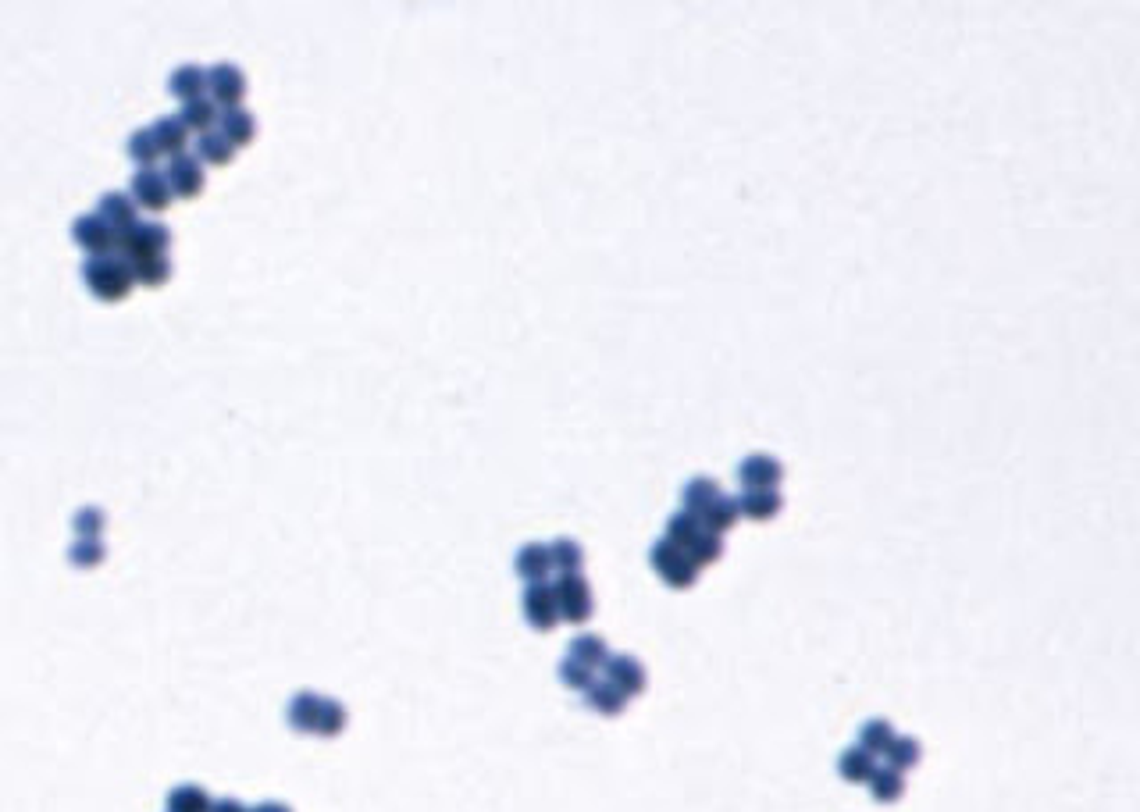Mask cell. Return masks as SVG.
<instances>
[{
	"label": "cell",
	"instance_id": "31",
	"mask_svg": "<svg viewBox=\"0 0 1140 812\" xmlns=\"http://www.w3.org/2000/svg\"><path fill=\"white\" fill-rule=\"evenodd\" d=\"M920 741L916 738H891V745L884 748V766H891V770H898V773H905L909 770V766H916L920 763Z\"/></svg>",
	"mask_w": 1140,
	"mask_h": 812
},
{
	"label": "cell",
	"instance_id": "20",
	"mask_svg": "<svg viewBox=\"0 0 1140 812\" xmlns=\"http://www.w3.org/2000/svg\"><path fill=\"white\" fill-rule=\"evenodd\" d=\"M168 90H171V97H179L182 104H189V100H196V97H204V93H207V68H200V65H179L175 72H171Z\"/></svg>",
	"mask_w": 1140,
	"mask_h": 812
},
{
	"label": "cell",
	"instance_id": "26",
	"mask_svg": "<svg viewBox=\"0 0 1140 812\" xmlns=\"http://www.w3.org/2000/svg\"><path fill=\"white\" fill-rule=\"evenodd\" d=\"M734 520H738V506H734L731 496L713 499V503H709L706 510L699 513V524L706 531H713V535H724V531H731Z\"/></svg>",
	"mask_w": 1140,
	"mask_h": 812
},
{
	"label": "cell",
	"instance_id": "38",
	"mask_svg": "<svg viewBox=\"0 0 1140 812\" xmlns=\"http://www.w3.org/2000/svg\"><path fill=\"white\" fill-rule=\"evenodd\" d=\"M250 812H293V809H289L285 802H261L257 809H250Z\"/></svg>",
	"mask_w": 1140,
	"mask_h": 812
},
{
	"label": "cell",
	"instance_id": "18",
	"mask_svg": "<svg viewBox=\"0 0 1140 812\" xmlns=\"http://www.w3.org/2000/svg\"><path fill=\"white\" fill-rule=\"evenodd\" d=\"M218 132L232 143V147H250L253 136H257V118L243 107H232V111H221L218 118Z\"/></svg>",
	"mask_w": 1140,
	"mask_h": 812
},
{
	"label": "cell",
	"instance_id": "16",
	"mask_svg": "<svg viewBox=\"0 0 1140 812\" xmlns=\"http://www.w3.org/2000/svg\"><path fill=\"white\" fill-rule=\"evenodd\" d=\"M136 211H139V207L132 203L129 193H104V196H100V203H97V214L107 221V225H111L114 236H118V232H129L132 225H139Z\"/></svg>",
	"mask_w": 1140,
	"mask_h": 812
},
{
	"label": "cell",
	"instance_id": "21",
	"mask_svg": "<svg viewBox=\"0 0 1140 812\" xmlns=\"http://www.w3.org/2000/svg\"><path fill=\"white\" fill-rule=\"evenodd\" d=\"M877 766H880L877 756H870V752H866V748H859V745L845 748V752H841V759H838V773L848 780V784H870V777H873V770H877Z\"/></svg>",
	"mask_w": 1140,
	"mask_h": 812
},
{
	"label": "cell",
	"instance_id": "25",
	"mask_svg": "<svg viewBox=\"0 0 1140 812\" xmlns=\"http://www.w3.org/2000/svg\"><path fill=\"white\" fill-rule=\"evenodd\" d=\"M549 560H553L556 574H581V567H585V549H581V542H574V538H556V542L549 545Z\"/></svg>",
	"mask_w": 1140,
	"mask_h": 812
},
{
	"label": "cell",
	"instance_id": "35",
	"mask_svg": "<svg viewBox=\"0 0 1140 812\" xmlns=\"http://www.w3.org/2000/svg\"><path fill=\"white\" fill-rule=\"evenodd\" d=\"M560 681L567 684L570 691H585L592 681H599V674H595V670H588V666H581V663H574V659L563 656V663H560Z\"/></svg>",
	"mask_w": 1140,
	"mask_h": 812
},
{
	"label": "cell",
	"instance_id": "7",
	"mask_svg": "<svg viewBox=\"0 0 1140 812\" xmlns=\"http://www.w3.org/2000/svg\"><path fill=\"white\" fill-rule=\"evenodd\" d=\"M207 97H211L221 111H232V107L243 104L246 97L243 68L232 65V61H218V65L207 68Z\"/></svg>",
	"mask_w": 1140,
	"mask_h": 812
},
{
	"label": "cell",
	"instance_id": "13",
	"mask_svg": "<svg viewBox=\"0 0 1140 812\" xmlns=\"http://www.w3.org/2000/svg\"><path fill=\"white\" fill-rule=\"evenodd\" d=\"M784 481V463L770 453H752L738 463L741 488H777Z\"/></svg>",
	"mask_w": 1140,
	"mask_h": 812
},
{
	"label": "cell",
	"instance_id": "33",
	"mask_svg": "<svg viewBox=\"0 0 1140 812\" xmlns=\"http://www.w3.org/2000/svg\"><path fill=\"white\" fill-rule=\"evenodd\" d=\"M125 150H129V157L139 164V168H154L157 157H161V147H157V139L150 136V129L132 132L129 143H125Z\"/></svg>",
	"mask_w": 1140,
	"mask_h": 812
},
{
	"label": "cell",
	"instance_id": "37",
	"mask_svg": "<svg viewBox=\"0 0 1140 812\" xmlns=\"http://www.w3.org/2000/svg\"><path fill=\"white\" fill-rule=\"evenodd\" d=\"M211 812H250L239 798H218V802L211 805Z\"/></svg>",
	"mask_w": 1140,
	"mask_h": 812
},
{
	"label": "cell",
	"instance_id": "36",
	"mask_svg": "<svg viewBox=\"0 0 1140 812\" xmlns=\"http://www.w3.org/2000/svg\"><path fill=\"white\" fill-rule=\"evenodd\" d=\"M104 524H107V517H104V510H97V506H86V510H79L72 520V528L79 538H100Z\"/></svg>",
	"mask_w": 1140,
	"mask_h": 812
},
{
	"label": "cell",
	"instance_id": "2",
	"mask_svg": "<svg viewBox=\"0 0 1140 812\" xmlns=\"http://www.w3.org/2000/svg\"><path fill=\"white\" fill-rule=\"evenodd\" d=\"M667 538L674 545H681L699 570L709 567V563H717L720 556H724V535L706 531L699 524V517H692V513H684V510H677L674 517L667 520Z\"/></svg>",
	"mask_w": 1140,
	"mask_h": 812
},
{
	"label": "cell",
	"instance_id": "8",
	"mask_svg": "<svg viewBox=\"0 0 1140 812\" xmlns=\"http://www.w3.org/2000/svg\"><path fill=\"white\" fill-rule=\"evenodd\" d=\"M129 196H132L136 207H143V211H150V214L168 211L171 200H175V196H171L168 179H164V171H157V168H139L129 182Z\"/></svg>",
	"mask_w": 1140,
	"mask_h": 812
},
{
	"label": "cell",
	"instance_id": "17",
	"mask_svg": "<svg viewBox=\"0 0 1140 812\" xmlns=\"http://www.w3.org/2000/svg\"><path fill=\"white\" fill-rule=\"evenodd\" d=\"M150 136L157 139L161 154H171V157L186 154V147H189V129L182 125L179 114H164V118H157V122L150 125Z\"/></svg>",
	"mask_w": 1140,
	"mask_h": 812
},
{
	"label": "cell",
	"instance_id": "32",
	"mask_svg": "<svg viewBox=\"0 0 1140 812\" xmlns=\"http://www.w3.org/2000/svg\"><path fill=\"white\" fill-rule=\"evenodd\" d=\"M891 738H895V731H891L888 720H866L863 727H859V748H866L870 756H884V748L891 745Z\"/></svg>",
	"mask_w": 1140,
	"mask_h": 812
},
{
	"label": "cell",
	"instance_id": "4",
	"mask_svg": "<svg viewBox=\"0 0 1140 812\" xmlns=\"http://www.w3.org/2000/svg\"><path fill=\"white\" fill-rule=\"evenodd\" d=\"M171 250V228L161 225V221H139L129 232H118L114 236V253L125 260V264H136V260L147 257H168Z\"/></svg>",
	"mask_w": 1140,
	"mask_h": 812
},
{
	"label": "cell",
	"instance_id": "15",
	"mask_svg": "<svg viewBox=\"0 0 1140 812\" xmlns=\"http://www.w3.org/2000/svg\"><path fill=\"white\" fill-rule=\"evenodd\" d=\"M734 506H738L741 517L770 520V517H777V513H781L784 499H781V492H777V488H745V492L734 499Z\"/></svg>",
	"mask_w": 1140,
	"mask_h": 812
},
{
	"label": "cell",
	"instance_id": "28",
	"mask_svg": "<svg viewBox=\"0 0 1140 812\" xmlns=\"http://www.w3.org/2000/svg\"><path fill=\"white\" fill-rule=\"evenodd\" d=\"M232 154H236V147H232L218 129L204 132V136L196 139V161L200 164H228Z\"/></svg>",
	"mask_w": 1140,
	"mask_h": 812
},
{
	"label": "cell",
	"instance_id": "14",
	"mask_svg": "<svg viewBox=\"0 0 1140 812\" xmlns=\"http://www.w3.org/2000/svg\"><path fill=\"white\" fill-rule=\"evenodd\" d=\"M513 570H517V577H521V581H528V585L549 581V574H553L549 545H542V542L521 545V549H517V560H513Z\"/></svg>",
	"mask_w": 1140,
	"mask_h": 812
},
{
	"label": "cell",
	"instance_id": "19",
	"mask_svg": "<svg viewBox=\"0 0 1140 812\" xmlns=\"http://www.w3.org/2000/svg\"><path fill=\"white\" fill-rule=\"evenodd\" d=\"M627 695L620 688H613L610 681H592L585 688V706L592 709V713H599V716H620L624 713V706H627Z\"/></svg>",
	"mask_w": 1140,
	"mask_h": 812
},
{
	"label": "cell",
	"instance_id": "10",
	"mask_svg": "<svg viewBox=\"0 0 1140 812\" xmlns=\"http://www.w3.org/2000/svg\"><path fill=\"white\" fill-rule=\"evenodd\" d=\"M606 681L613 684V688H620L627 695V699H635V695H642L645 684H649V674H645V663L638 656H627V652H617V656L606 659L603 666Z\"/></svg>",
	"mask_w": 1140,
	"mask_h": 812
},
{
	"label": "cell",
	"instance_id": "34",
	"mask_svg": "<svg viewBox=\"0 0 1140 812\" xmlns=\"http://www.w3.org/2000/svg\"><path fill=\"white\" fill-rule=\"evenodd\" d=\"M104 545H100V538H79V542L68 549V560H72V567L79 570H90L97 567V563H104Z\"/></svg>",
	"mask_w": 1140,
	"mask_h": 812
},
{
	"label": "cell",
	"instance_id": "29",
	"mask_svg": "<svg viewBox=\"0 0 1140 812\" xmlns=\"http://www.w3.org/2000/svg\"><path fill=\"white\" fill-rule=\"evenodd\" d=\"M870 791L877 802H898L905 795V773L891 770V766H877L870 777Z\"/></svg>",
	"mask_w": 1140,
	"mask_h": 812
},
{
	"label": "cell",
	"instance_id": "22",
	"mask_svg": "<svg viewBox=\"0 0 1140 812\" xmlns=\"http://www.w3.org/2000/svg\"><path fill=\"white\" fill-rule=\"evenodd\" d=\"M567 659H574V663L588 666V670H603L606 659H610V649H606V642L599 638V634H581V638H574L567 649Z\"/></svg>",
	"mask_w": 1140,
	"mask_h": 812
},
{
	"label": "cell",
	"instance_id": "5",
	"mask_svg": "<svg viewBox=\"0 0 1140 812\" xmlns=\"http://www.w3.org/2000/svg\"><path fill=\"white\" fill-rule=\"evenodd\" d=\"M649 563L670 588H692L695 577H699V567L692 563V556L684 553L681 545L670 542V538H660V542L652 545Z\"/></svg>",
	"mask_w": 1140,
	"mask_h": 812
},
{
	"label": "cell",
	"instance_id": "11",
	"mask_svg": "<svg viewBox=\"0 0 1140 812\" xmlns=\"http://www.w3.org/2000/svg\"><path fill=\"white\" fill-rule=\"evenodd\" d=\"M164 179H168L171 186V196L193 200V196H200V189H204V164L196 161V154H179L168 161Z\"/></svg>",
	"mask_w": 1140,
	"mask_h": 812
},
{
	"label": "cell",
	"instance_id": "1",
	"mask_svg": "<svg viewBox=\"0 0 1140 812\" xmlns=\"http://www.w3.org/2000/svg\"><path fill=\"white\" fill-rule=\"evenodd\" d=\"M285 720L300 734H314V738H335L346 727V709L328 695L318 691H296L289 706H285Z\"/></svg>",
	"mask_w": 1140,
	"mask_h": 812
},
{
	"label": "cell",
	"instance_id": "30",
	"mask_svg": "<svg viewBox=\"0 0 1140 812\" xmlns=\"http://www.w3.org/2000/svg\"><path fill=\"white\" fill-rule=\"evenodd\" d=\"M129 268H132V282L147 285V289H161V285L171 278V260L168 257L136 260V264H129Z\"/></svg>",
	"mask_w": 1140,
	"mask_h": 812
},
{
	"label": "cell",
	"instance_id": "6",
	"mask_svg": "<svg viewBox=\"0 0 1140 812\" xmlns=\"http://www.w3.org/2000/svg\"><path fill=\"white\" fill-rule=\"evenodd\" d=\"M556 592V609H560V620H570V624H585L592 617V588L581 574H556L553 581Z\"/></svg>",
	"mask_w": 1140,
	"mask_h": 812
},
{
	"label": "cell",
	"instance_id": "23",
	"mask_svg": "<svg viewBox=\"0 0 1140 812\" xmlns=\"http://www.w3.org/2000/svg\"><path fill=\"white\" fill-rule=\"evenodd\" d=\"M179 118H182V125H186L189 132H200V136H204V132L218 129L221 111H218V104H214V100L196 97V100H189V104H182Z\"/></svg>",
	"mask_w": 1140,
	"mask_h": 812
},
{
	"label": "cell",
	"instance_id": "24",
	"mask_svg": "<svg viewBox=\"0 0 1140 812\" xmlns=\"http://www.w3.org/2000/svg\"><path fill=\"white\" fill-rule=\"evenodd\" d=\"M720 496H724V492H720V485L713 478H692L681 492V510L692 513V517H699V513Z\"/></svg>",
	"mask_w": 1140,
	"mask_h": 812
},
{
	"label": "cell",
	"instance_id": "9",
	"mask_svg": "<svg viewBox=\"0 0 1140 812\" xmlns=\"http://www.w3.org/2000/svg\"><path fill=\"white\" fill-rule=\"evenodd\" d=\"M524 620H528L535 631H553L560 624V609H556V592L549 581H538V585L524 588Z\"/></svg>",
	"mask_w": 1140,
	"mask_h": 812
},
{
	"label": "cell",
	"instance_id": "3",
	"mask_svg": "<svg viewBox=\"0 0 1140 812\" xmlns=\"http://www.w3.org/2000/svg\"><path fill=\"white\" fill-rule=\"evenodd\" d=\"M82 282L104 303L125 300V296L132 293V285H136L132 282V268L122 257H114V253L111 257H86V264H82Z\"/></svg>",
	"mask_w": 1140,
	"mask_h": 812
},
{
	"label": "cell",
	"instance_id": "27",
	"mask_svg": "<svg viewBox=\"0 0 1140 812\" xmlns=\"http://www.w3.org/2000/svg\"><path fill=\"white\" fill-rule=\"evenodd\" d=\"M214 798L196 784H179L168 795V812H211Z\"/></svg>",
	"mask_w": 1140,
	"mask_h": 812
},
{
	"label": "cell",
	"instance_id": "12",
	"mask_svg": "<svg viewBox=\"0 0 1140 812\" xmlns=\"http://www.w3.org/2000/svg\"><path fill=\"white\" fill-rule=\"evenodd\" d=\"M72 239L75 246H82L90 257H111L114 253V232L100 214H82V218H75Z\"/></svg>",
	"mask_w": 1140,
	"mask_h": 812
}]
</instances>
